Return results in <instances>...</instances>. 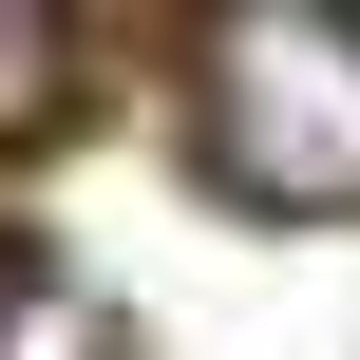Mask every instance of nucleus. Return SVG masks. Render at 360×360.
<instances>
[{"instance_id": "nucleus-1", "label": "nucleus", "mask_w": 360, "mask_h": 360, "mask_svg": "<svg viewBox=\"0 0 360 360\" xmlns=\"http://www.w3.org/2000/svg\"><path fill=\"white\" fill-rule=\"evenodd\" d=\"M190 95H209L228 190H266V209H360V19H304V0L209 19Z\"/></svg>"}, {"instance_id": "nucleus-2", "label": "nucleus", "mask_w": 360, "mask_h": 360, "mask_svg": "<svg viewBox=\"0 0 360 360\" xmlns=\"http://www.w3.org/2000/svg\"><path fill=\"white\" fill-rule=\"evenodd\" d=\"M38 95H57V38H38V19H0V133H19Z\"/></svg>"}, {"instance_id": "nucleus-3", "label": "nucleus", "mask_w": 360, "mask_h": 360, "mask_svg": "<svg viewBox=\"0 0 360 360\" xmlns=\"http://www.w3.org/2000/svg\"><path fill=\"white\" fill-rule=\"evenodd\" d=\"M0 360H114V342H95L76 304H19V323H0Z\"/></svg>"}]
</instances>
